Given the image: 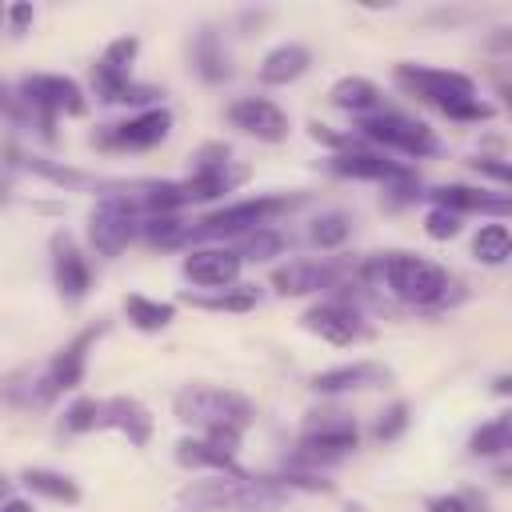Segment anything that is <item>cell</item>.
<instances>
[{"label": "cell", "mask_w": 512, "mask_h": 512, "mask_svg": "<svg viewBox=\"0 0 512 512\" xmlns=\"http://www.w3.org/2000/svg\"><path fill=\"white\" fill-rule=\"evenodd\" d=\"M404 428H408V404H404V400H396V404H388V408L380 412V420H376L372 436H376L380 444H388V440H396Z\"/></svg>", "instance_id": "35"}, {"label": "cell", "mask_w": 512, "mask_h": 512, "mask_svg": "<svg viewBox=\"0 0 512 512\" xmlns=\"http://www.w3.org/2000/svg\"><path fill=\"white\" fill-rule=\"evenodd\" d=\"M20 100L28 112L40 116V132L52 136V120L56 116H84L88 112V100H84V88L72 80V76H56V72H32L20 80Z\"/></svg>", "instance_id": "8"}, {"label": "cell", "mask_w": 512, "mask_h": 512, "mask_svg": "<svg viewBox=\"0 0 512 512\" xmlns=\"http://www.w3.org/2000/svg\"><path fill=\"white\" fill-rule=\"evenodd\" d=\"M140 52V40L136 36H116L92 64V92L104 100V104H144V108H156V100L164 96L160 88L152 84H136L132 80V60Z\"/></svg>", "instance_id": "4"}, {"label": "cell", "mask_w": 512, "mask_h": 512, "mask_svg": "<svg viewBox=\"0 0 512 512\" xmlns=\"http://www.w3.org/2000/svg\"><path fill=\"white\" fill-rule=\"evenodd\" d=\"M124 316H128V324L140 328V332H160V328H168V324L176 320V304H168V300H148V296H140V292H128V296H124Z\"/></svg>", "instance_id": "27"}, {"label": "cell", "mask_w": 512, "mask_h": 512, "mask_svg": "<svg viewBox=\"0 0 512 512\" xmlns=\"http://www.w3.org/2000/svg\"><path fill=\"white\" fill-rule=\"evenodd\" d=\"M328 100L352 116H372L380 112V88L364 76H340L332 88H328Z\"/></svg>", "instance_id": "24"}, {"label": "cell", "mask_w": 512, "mask_h": 512, "mask_svg": "<svg viewBox=\"0 0 512 512\" xmlns=\"http://www.w3.org/2000/svg\"><path fill=\"white\" fill-rule=\"evenodd\" d=\"M392 372L376 360H356V364H336V368H324L312 376V388L324 392V396H336V392H356V388H380L388 384Z\"/></svg>", "instance_id": "20"}, {"label": "cell", "mask_w": 512, "mask_h": 512, "mask_svg": "<svg viewBox=\"0 0 512 512\" xmlns=\"http://www.w3.org/2000/svg\"><path fill=\"white\" fill-rule=\"evenodd\" d=\"M336 284H340V268L324 264V260H292L272 272V288L280 296H312V292H324Z\"/></svg>", "instance_id": "18"}, {"label": "cell", "mask_w": 512, "mask_h": 512, "mask_svg": "<svg viewBox=\"0 0 512 512\" xmlns=\"http://www.w3.org/2000/svg\"><path fill=\"white\" fill-rule=\"evenodd\" d=\"M172 412L180 424L196 428L200 436L208 432H236L244 436L256 420V408L244 392L236 388H220V384H184L172 396Z\"/></svg>", "instance_id": "3"}, {"label": "cell", "mask_w": 512, "mask_h": 512, "mask_svg": "<svg viewBox=\"0 0 512 512\" xmlns=\"http://www.w3.org/2000/svg\"><path fill=\"white\" fill-rule=\"evenodd\" d=\"M0 396H4V404H8V408H20V412H32V408H48V404L56 400V392L48 388L44 364H40V368L24 364V368L8 372V376L0 380Z\"/></svg>", "instance_id": "21"}, {"label": "cell", "mask_w": 512, "mask_h": 512, "mask_svg": "<svg viewBox=\"0 0 512 512\" xmlns=\"http://www.w3.org/2000/svg\"><path fill=\"white\" fill-rule=\"evenodd\" d=\"M240 256L232 248H192L180 264V272L200 288H232L240 280Z\"/></svg>", "instance_id": "16"}, {"label": "cell", "mask_w": 512, "mask_h": 512, "mask_svg": "<svg viewBox=\"0 0 512 512\" xmlns=\"http://www.w3.org/2000/svg\"><path fill=\"white\" fill-rule=\"evenodd\" d=\"M192 64H196V72H200L208 84H220V80L232 76L228 52H224V44H220V36H216L212 28H204V32L196 36V44H192Z\"/></svg>", "instance_id": "26"}, {"label": "cell", "mask_w": 512, "mask_h": 512, "mask_svg": "<svg viewBox=\"0 0 512 512\" xmlns=\"http://www.w3.org/2000/svg\"><path fill=\"white\" fill-rule=\"evenodd\" d=\"M428 196H432V208H448L456 216H464V212H488V216H500L504 220L512 212V200L508 196H492V192L468 188V184H444V188H436Z\"/></svg>", "instance_id": "22"}, {"label": "cell", "mask_w": 512, "mask_h": 512, "mask_svg": "<svg viewBox=\"0 0 512 512\" xmlns=\"http://www.w3.org/2000/svg\"><path fill=\"white\" fill-rule=\"evenodd\" d=\"M136 212H140L136 196H124V192L100 196V200L92 204V212H88V240H92V248H96L100 256H108V260L120 256V252L136 240V232H140Z\"/></svg>", "instance_id": "9"}, {"label": "cell", "mask_w": 512, "mask_h": 512, "mask_svg": "<svg viewBox=\"0 0 512 512\" xmlns=\"http://www.w3.org/2000/svg\"><path fill=\"white\" fill-rule=\"evenodd\" d=\"M228 120L232 128H240L244 136H256L264 144H280L288 136V112L264 96H240L232 108H228Z\"/></svg>", "instance_id": "14"}, {"label": "cell", "mask_w": 512, "mask_h": 512, "mask_svg": "<svg viewBox=\"0 0 512 512\" xmlns=\"http://www.w3.org/2000/svg\"><path fill=\"white\" fill-rule=\"evenodd\" d=\"M8 500V476H0V504Z\"/></svg>", "instance_id": "41"}, {"label": "cell", "mask_w": 512, "mask_h": 512, "mask_svg": "<svg viewBox=\"0 0 512 512\" xmlns=\"http://www.w3.org/2000/svg\"><path fill=\"white\" fill-rule=\"evenodd\" d=\"M424 232L432 240H452V236H460V216L448 212V208H428L424 212Z\"/></svg>", "instance_id": "36"}, {"label": "cell", "mask_w": 512, "mask_h": 512, "mask_svg": "<svg viewBox=\"0 0 512 512\" xmlns=\"http://www.w3.org/2000/svg\"><path fill=\"white\" fill-rule=\"evenodd\" d=\"M348 232H352V220H348L344 212H324V216H316L312 228H308V236H312L316 248H340V244L348 240Z\"/></svg>", "instance_id": "31"}, {"label": "cell", "mask_w": 512, "mask_h": 512, "mask_svg": "<svg viewBox=\"0 0 512 512\" xmlns=\"http://www.w3.org/2000/svg\"><path fill=\"white\" fill-rule=\"evenodd\" d=\"M20 484H24L28 492L52 500V504H80V488H76V480L64 476V472H52V468H24V472H20Z\"/></svg>", "instance_id": "25"}, {"label": "cell", "mask_w": 512, "mask_h": 512, "mask_svg": "<svg viewBox=\"0 0 512 512\" xmlns=\"http://www.w3.org/2000/svg\"><path fill=\"white\" fill-rule=\"evenodd\" d=\"M328 172L344 176V180H380V184H392V180H404L412 168L388 160L384 152H372V148H348V152H332L328 156Z\"/></svg>", "instance_id": "15"}, {"label": "cell", "mask_w": 512, "mask_h": 512, "mask_svg": "<svg viewBox=\"0 0 512 512\" xmlns=\"http://www.w3.org/2000/svg\"><path fill=\"white\" fill-rule=\"evenodd\" d=\"M176 464L180 468H192V472H216V476H232V480H248V472L240 468L236 452L212 444L208 436H184L176 440Z\"/></svg>", "instance_id": "17"}, {"label": "cell", "mask_w": 512, "mask_h": 512, "mask_svg": "<svg viewBox=\"0 0 512 512\" xmlns=\"http://www.w3.org/2000/svg\"><path fill=\"white\" fill-rule=\"evenodd\" d=\"M300 200H304V196H252V200H236V204H228V208H220V212H212V216H204V220L188 224L184 240H212V236H244V232L260 228V224L276 220L280 212L296 208Z\"/></svg>", "instance_id": "5"}, {"label": "cell", "mask_w": 512, "mask_h": 512, "mask_svg": "<svg viewBox=\"0 0 512 512\" xmlns=\"http://www.w3.org/2000/svg\"><path fill=\"white\" fill-rule=\"evenodd\" d=\"M356 136L372 140V144H384L392 152H404L412 160H424V156L440 152V140L424 120H412V116L388 112V108H380L372 116H356Z\"/></svg>", "instance_id": "7"}, {"label": "cell", "mask_w": 512, "mask_h": 512, "mask_svg": "<svg viewBox=\"0 0 512 512\" xmlns=\"http://www.w3.org/2000/svg\"><path fill=\"white\" fill-rule=\"evenodd\" d=\"M52 248V280H56V292L64 304H80L92 288V268L84 260V252L76 248V240L68 232H52L48 240Z\"/></svg>", "instance_id": "11"}, {"label": "cell", "mask_w": 512, "mask_h": 512, "mask_svg": "<svg viewBox=\"0 0 512 512\" xmlns=\"http://www.w3.org/2000/svg\"><path fill=\"white\" fill-rule=\"evenodd\" d=\"M276 484H284L288 492L292 488H304V492H332L336 484L332 480H324V476H316V472H304V468H284L280 476H272Z\"/></svg>", "instance_id": "37"}, {"label": "cell", "mask_w": 512, "mask_h": 512, "mask_svg": "<svg viewBox=\"0 0 512 512\" xmlns=\"http://www.w3.org/2000/svg\"><path fill=\"white\" fill-rule=\"evenodd\" d=\"M104 328L108 324H92V328H84V332H76L48 364H44V376H48V388L56 392V396H64V392H72V388H80V380H84V368H88V348L104 336Z\"/></svg>", "instance_id": "13"}, {"label": "cell", "mask_w": 512, "mask_h": 512, "mask_svg": "<svg viewBox=\"0 0 512 512\" xmlns=\"http://www.w3.org/2000/svg\"><path fill=\"white\" fill-rule=\"evenodd\" d=\"M472 168L484 172V176H492V180H500V184L512 180V168H508L504 160H488V156H480V160H472Z\"/></svg>", "instance_id": "38"}, {"label": "cell", "mask_w": 512, "mask_h": 512, "mask_svg": "<svg viewBox=\"0 0 512 512\" xmlns=\"http://www.w3.org/2000/svg\"><path fill=\"white\" fill-rule=\"evenodd\" d=\"M96 428H116L136 448H144L152 440V416H148V408L136 396H108V400H100Z\"/></svg>", "instance_id": "19"}, {"label": "cell", "mask_w": 512, "mask_h": 512, "mask_svg": "<svg viewBox=\"0 0 512 512\" xmlns=\"http://www.w3.org/2000/svg\"><path fill=\"white\" fill-rule=\"evenodd\" d=\"M372 272L380 276V284H388V292L396 300H404L408 308H424V312H440V308H452L456 300H464L460 284L436 264V260H424L416 252H384Z\"/></svg>", "instance_id": "1"}, {"label": "cell", "mask_w": 512, "mask_h": 512, "mask_svg": "<svg viewBox=\"0 0 512 512\" xmlns=\"http://www.w3.org/2000/svg\"><path fill=\"white\" fill-rule=\"evenodd\" d=\"M428 512H488V500L480 496V492H472V488H464V492H448V496H432L428 504H424Z\"/></svg>", "instance_id": "33"}, {"label": "cell", "mask_w": 512, "mask_h": 512, "mask_svg": "<svg viewBox=\"0 0 512 512\" xmlns=\"http://www.w3.org/2000/svg\"><path fill=\"white\" fill-rule=\"evenodd\" d=\"M232 252H236L240 260H268V256H280V252H284V236H280L272 224H260V228L244 232Z\"/></svg>", "instance_id": "30"}, {"label": "cell", "mask_w": 512, "mask_h": 512, "mask_svg": "<svg viewBox=\"0 0 512 512\" xmlns=\"http://www.w3.org/2000/svg\"><path fill=\"white\" fill-rule=\"evenodd\" d=\"M0 512H32V504L28 500H4Z\"/></svg>", "instance_id": "40"}, {"label": "cell", "mask_w": 512, "mask_h": 512, "mask_svg": "<svg viewBox=\"0 0 512 512\" xmlns=\"http://www.w3.org/2000/svg\"><path fill=\"white\" fill-rule=\"evenodd\" d=\"M188 304H196V308H212V312H248V308H256V292L252 288H220L216 296H184Z\"/></svg>", "instance_id": "32"}, {"label": "cell", "mask_w": 512, "mask_h": 512, "mask_svg": "<svg viewBox=\"0 0 512 512\" xmlns=\"http://www.w3.org/2000/svg\"><path fill=\"white\" fill-rule=\"evenodd\" d=\"M392 76L408 96L440 108L452 120H492L496 116V108L476 96V80L468 72L432 68V64H396Z\"/></svg>", "instance_id": "2"}, {"label": "cell", "mask_w": 512, "mask_h": 512, "mask_svg": "<svg viewBox=\"0 0 512 512\" xmlns=\"http://www.w3.org/2000/svg\"><path fill=\"white\" fill-rule=\"evenodd\" d=\"M356 444H360V428L348 412H336V408L308 412L300 440H296V460L300 464H332V460H344Z\"/></svg>", "instance_id": "6"}, {"label": "cell", "mask_w": 512, "mask_h": 512, "mask_svg": "<svg viewBox=\"0 0 512 512\" xmlns=\"http://www.w3.org/2000/svg\"><path fill=\"white\" fill-rule=\"evenodd\" d=\"M300 324L312 332V336H320V340H328V344H356L360 336H368V328H364V320H360V312L352 308V304H344V300H320V304H312L304 316H300Z\"/></svg>", "instance_id": "12"}, {"label": "cell", "mask_w": 512, "mask_h": 512, "mask_svg": "<svg viewBox=\"0 0 512 512\" xmlns=\"http://www.w3.org/2000/svg\"><path fill=\"white\" fill-rule=\"evenodd\" d=\"M512 448V420L508 416H496L488 424H480L468 440V452L472 456H504Z\"/></svg>", "instance_id": "28"}, {"label": "cell", "mask_w": 512, "mask_h": 512, "mask_svg": "<svg viewBox=\"0 0 512 512\" xmlns=\"http://www.w3.org/2000/svg\"><path fill=\"white\" fill-rule=\"evenodd\" d=\"M172 132V112L168 108H144L120 124H108L96 144L100 148H112V152H144V148H156L160 140H168Z\"/></svg>", "instance_id": "10"}, {"label": "cell", "mask_w": 512, "mask_h": 512, "mask_svg": "<svg viewBox=\"0 0 512 512\" xmlns=\"http://www.w3.org/2000/svg\"><path fill=\"white\" fill-rule=\"evenodd\" d=\"M8 16H12V24H16V28H28V24H32V8H28V4H16Z\"/></svg>", "instance_id": "39"}, {"label": "cell", "mask_w": 512, "mask_h": 512, "mask_svg": "<svg viewBox=\"0 0 512 512\" xmlns=\"http://www.w3.org/2000/svg\"><path fill=\"white\" fill-rule=\"evenodd\" d=\"M312 64V52L304 44H276L264 60H260V84H292L296 76H304Z\"/></svg>", "instance_id": "23"}, {"label": "cell", "mask_w": 512, "mask_h": 512, "mask_svg": "<svg viewBox=\"0 0 512 512\" xmlns=\"http://www.w3.org/2000/svg\"><path fill=\"white\" fill-rule=\"evenodd\" d=\"M472 252H476L480 264L500 268V264L512 256V236H508V228H504V224H484V228L476 232V240H472Z\"/></svg>", "instance_id": "29"}, {"label": "cell", "mask_w": 512, "mask_h": 512, "mask_svg": "<svg viewBox=\"0 0 512 512\" xmlns=\"http://www.w3.org/2000/svg\"><path fill=\"white\" fill-rule=\"evenodd\" d=\"M96 412H100V400L92 396H76L64 412V432H92L96 428Z\"/></svg>", "instance_id": "34"}]
</instances>
